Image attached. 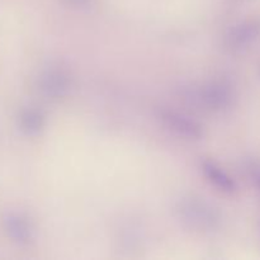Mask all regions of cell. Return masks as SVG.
I'll return each instance as SVG.
<instances>
[{"mask_svg":"<svg viewBox=\"0 0 260 260\" xmlns=\"http://www.w3.org/2000/svg\"><path fill=\"white\" fill-rule=\"evenodd\" d=\"M174 212L182 226L193 233H215L222 225V215L217 206L200 196L189 194L179 198Z\"/></svg>","mask_w":260,"mask_h":260,"instance_id":"1","label":"cell"},{"mask_svg":"<svg viewBox=\"0 0 260 260\" xmlns=\"http://www.w3.org/2000/svg\"><path fill=\"white\" fill-rule=\"evenodd\" d=\"M185 101L210 112H223L230 108L236 98L234 86L226 80H213L189 85L182 90Z\"/></svg>","mask_w":260,"mask_h":260,"instance_id":"2","label":"cell"},{"mask_svg":"<svg viewBox=\"0 0 260 260\" xmlns=\"http://www.w3.org/2000/svg\"><path fill=\"white\" fill-rule=\"evenodd\" d=\"M37 90L48 101H61L66 98L73 88V76L60 65H50L40 73L37 78Z\"/></svg>","mask_w":260,"mask_h":260,"instance_id":"3","label":"cell"},{"mask_svg":"<svg viewBox=\"0 0 260 260\" xmlns=\"http://www.w3.org/2000/svg\"><path fill=\"white\" fill-rule=\"evenodd\" d=\"M155 116L157 121L161 122L162 126L167 127L169 131L187 140H201L205 135L202 124L183 112L159 107L155 111Z\"/></svg>","mask_w":260,"mask_h":260,"instance_id":"4","label":"cell"},{"mask_svg":"<svg viewBox=\"0 0 260 260\" xmlns=\"http://www.w3.org/2000/svg\"><path fill=\"white\" fill-rule=\"evenodd\" d=\"M260 36V19L250 18L234 24L225 36L226 47L234 52H240L253 45Z\"/></svg>","mask_w":260,"mask_h":260,"instance_id":"5","label":"cell"},{"mask_svg":"<svg viewBox=\"0 0 260 260\" xmlns=\"http://www.w3.org/2000/svg\"><path fill=\"white\" fill-rule=\"evenodd\" d=\"M201 170L207 182L217 188L220 192L225 193V194H234L238 192V183L235 182V179L213 160H202Z\"/></svg>","mask_w":260,"mask_h":260,"instance_id":"6","label":"cell"},{"mask_svg":"<svg viewBox=\"0 0 260 260\" xmlns=\"http://www.w3.org/2000/svg\"><path fill=\"white\" fill-rule=\"evenodd\" d=\"M4 229L10 239L19 245H28L35 238L32 222L20 213H8L4 217Z\"/></svg>","mask_w":260,"mask_h":260,"instance_id":"7","label":"cell"},{"mask_svg":"<svg viewBox=\"0 0 260 260\" xmlns=\"http://www.w3.org/2000/svg\"><path fill=\"white\" fill-rule=\"evenodd\" d=\"M19 127L27 136H37L45 129L46 116L36 108H25L19 114Z\"/></svg>","mask_w":260,"mask_h":260,"instance_id":"8","label":"cell"},{"mask_svg":"<svg viewBox=\"0 0 260 260\" xmlns=\"http://www.w3.org/2000/svg\"><path fill=\"white\" fill-rule=\"evenodd\" d=\"M63 2L78 9H86L91 5V0H63Z\"/></svg>","mask_w":260,"mask_h":260,"instance_id":"9","label":"cell"},{"mask_svg":"<svg viewBox=\"0 0 260 260\" xmlns=\"http://www.w3.org/2000/svg\"><path fill=\"white\" fill-rule=\"evenodd\" d=\"M254 178H255V182L260 189V168H256V169L254 170Z\"/></svg>","mask_w":260,"mask_h":260,"instance_id":"10","label":"cell"}]
</instances>
